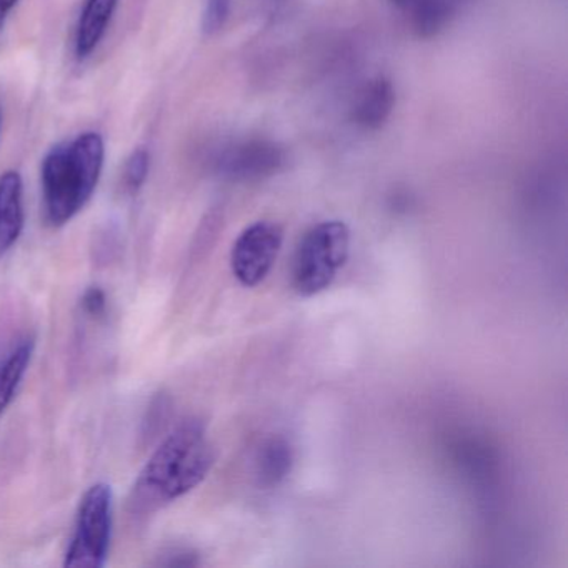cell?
<instances>
[{
	"label": "cell",
	"mask_w": 568,
	"mask_h": 568,
	"mask_svg": "<svg viewBox=\"0 0 568 568\" xmlns=\"http://www.w3.org/2000/svg\"><path fill=\"white\" fill-rule=\"evenodd\" d=\"M214 462L205 425L199 418L182 422L142 468L132 491V507L145 514L179 500L207 478Z\"/></svg>",
	"instance_id": "1"
},
{
	"label": "cell",
	"mask_w": 568,
	"mask_h": 568,
	"mask_svg": "<svg viewBox=\"0 0 568 568\" xmlns=\"http://www.w3.org/2000/svg\"><path fill=\"white\" fill-rule=\"evenodd\" d=\"M104 161V139L98 132H84L48 152L41 184L44 217L51 227L68 224L88 205L101 181Z\"/></svg>",
	"instance_id": "2"
},
{
	"label": "cell",
	"mask_w": 568,
	"mask_h": 568,
	"mask_svg": "<svg viewBox=\"0 0 568 568\" xmlns=\"http://www.w3.org/2000/svg\"><path fill=\"white\" fill-rule=\"evenodd\" d=\"M351 255V231L342 221H325L305 232L292 261V285L302 297L327 291Z\"/></svg>",
	"instance_id": "3"
},
{
	"label": "cell",
	"mask_w": 568,
	"mask_h": 568,
	"mask_svg": "<svg viewBox=\"0 0 568 568\" xmlns=\"http://www.w3.org/2000/svg\"><path fill=\"white\" fill-rule=\"evenodd\" d=\"M112 500V488L108 484L92 485L85 491L65 551V568L104 567L111 547Z\"/></svg>",
	"instance_id": "4"
},
{
	"label": "cell",
	"mask_w": 568,
	"mask_h": 568,
	"mask_svg": "<svg viewBox=\"0 0 568 568\" xmlns=\"http://www.w3.org/2000/svg\"><path fill=\"white\" fill-rule=\"evenodd\" d=\"M284 231L271 221H261L245 229L231 252V268L234 277L244 287H257L267 278L281 254Z\"/></svg>",
	"instance_id": "5"
},
{
	"label": "cell",
	"mask_w": 568,
	"mask_h": 568,
	"mask_svg": "<svg viewBox=\"0 0 568 568\" xmlns=\"http://www.w3.org/2000/svg\"><path fill=\"white\" fill-rule=\"evenodd\" d=\"M287 164V152L267 139H247L222 149L215 161L219 174L234 182L261 181Z\"/></svg>",
	"instance_id": "6"
},
{
	"label": "cell",
	"mask_w": 568,
	"mask_h": 568,
	"mask_svg": "<svg viewBox=\"0 0 568 568\" xmlns=\"http://www.w3.org/2000/svg\"><path fill=\"white\" fill-rule=\"evenodd\" d=\"M34 351L36 337L29 334L18 335L0 345V417L14 400Z\"/></svg>",
	"instance_id": "7"
},
{
	"label": "cell",
	"mask_w": 568,
	"mask_h": 568,
	"mask_svg": "<svg viewBox=\"0 0 568 568\" xmlns=\"http://www.w3.org/2000/svg\"><path fill=\"white\" fill-rule=\"evenodd\" d=\"M24 182L16 171L0 175V257H4L24 231Z\"/></svg>",
	"instance_id": "8"
},
{
	"label": "cell",
	"mask_w": 568,
	"mask_h": 568,
	"mask_svg": "<svg viewBox=\"0 0 568 568\" xmlns=\"http://www.w3.org/2000/svg\"><path fill=\"white\" fill-rule=\"evenodd\" d=\"M394 108V84L384 75H378L362 89L355 102L352 119L365 131H378L388 121Z\"/></svg>",
	"instance_id": "9"
},
{
	"label": "cell",
	"mask_w": 568,
	"mask_h": 568,
	"mask_svg": "<svg viewBox=\"0 0 568 568\" xmlns=\"http://www.w3.org/2000/svg\"><path fill=\"white\" fill-rule=\"evenodd\" d=\"M119 0H85L75 29V58L85 61L94 54L118 11Z\"/></svg>",
	"instance_id": "10"
},
{
	"label": "cell",
	"mask_w": 568,
	"mask_h": 568,
	"mask_svg": "<svg viewBox=\"0 0 568 568\" xmlns=\"http://www.w3.org/2000/svg\"><path fill=\"white\" fill-rule=\"evenodd\" d=\"M292 464H294V452L288 442L282 437L268 438L258 448L257 458H255L258 481L264 487H275L291 474Z\"/></svg>",
	"instance_id": "11"
},
{
	"label": "cell",
	"mask_w": 568,
	"mask_h": 568,
	"mask_svg": "<svg viewBox=\"0 0 568 568\" xmlns=\"http://www.w3.org/2000/svg\"><path fill=\"white\" fill-rule=\"evenodd\" d=\"M462 4L464 0H414L408 12L415 32L420 38H434L450 24Z\"/></svg>",
	"instance_id": "12"
},
{
	"label": "cell",
	"mask_w": 568,
	"mask_h": 568,
	"mask_svg": "<svg viewBox=\"0 0 568 568\" xmlns=\"http://www.w3.org/2000/svg\"><path fill=\"white\" fill-rule=\"evenodd\" d=\"M149 169H151V154L145 149H135L124 168V187L129 194H138L144 187Z\"/></svg>",
	"instance_id": "13"
},
{
	"label": "cell",
	"mask_w": 568,
	"mask_h": 568,
	"mask_svg": "<svg viewBox=\"0 0 568 568\" xmlns=\"http://www.w3.org/2000/svg\"><path fill=\"white\" fill-rule=\"evenodd\" d=\"M231 9L232 0H205L204 14H202L204 34H217L227 22Z\"/></svg>",
	"instance_id": "14"
},
{
	"label": "cell",
	"mask_w": 568,
	"mask_h": 568,
	"mask_svg": "<svg viewBox=\"0 0 568 568\" xmlns=\"http://www.w3.org/2000/svg\"><path fill=\"white\" fill-rule=\"evenodd\" d=\"M81 307L88 317H102L105 311H108V295H105L101 287H89L82 294Z\"/></svg>",
	"instance_id": "15"
},
{
	"label": "cell",
	"mask_w": 568,
	"mask_h": 568,
	"mask_svg": "<svg viewBox=\"0 0 568 568\" xmlns=\"http://www.w3.org/2000/svg\"><path fill=\"white\" fill-rule=\"evenodd\" d=\"M164 567H195L199 565V555L187 548H174L164 555V560L159 561Z\"/></svg>",
	"instance_id": "16"
},
{
	"label": "cell",
	"mask_w": 568,
	"mask_h": 568,
	"mask_svg": "<svg viewBox=\"0 0 568 568\" xmlns=\"http://www.w3.org/2000/svg\"><path fill=\"white\" fill-rule=\"evenodd\" d=\"M18 4L19 0H0V34L4 31L9 16H11L12 11L18 8Z\"/></svg>",
	"instance_id": "17"
},
{
	"label": "cell",
	"mask_w": 568,
	"mask_h": 568,
	"mask_svg": "<svg viewBox=\"0 0 568 568\" xmlns=\"http://www.w3.org/2000/svg\"><path fill=\"white\" fill-rule=\"evenodd\" d=\"M398 9H404V11H408L412 4H414V0H392Z\"/></svg>",
	"instance_id": "18"
},
{
	"label": "cell",
	"mask_w": 568,
	"mask_h": 568,
	"mask_svg": "<svg viewBox=\"0 0 568 568\" xmlns=\"http://www.w3.org/2000/svg\"><path fill=\"white\" fill-rule=\"evenodd\" d=\"M0 129H2V108H0Z\"/></svg>",
	"instance_id": "19"
}]
</instances>
